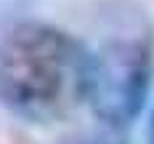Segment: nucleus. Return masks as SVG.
<instances>
[{
    "instance_id": "1",
    "label": "nucleus",
    "mask_w": 154,
    "mask_h": 144,
    "mask_svg": "<svg viewBox=\"0 0 154 144\" xmlns=\"http://www.w3.org/2000/svg\"><path fill=\"white\" fill-rule=\"evenodd\" d=\"M91 53L69 32L24 21L0 43V101L29 120H59L85 101Z\"/></svg>"
},
{
    "instance_id": "3",
    "label": "nucleus",
    "mask_w": 154,
    "mask_h": 144,
    "mask_svg": "<svg viewBox=\"0 0 154 144\" xmlns=\"http://www.w3.org/2000/svg\"><path fill=\"white\" fill-rule=\"evenodd\" d=\"M75 144H122L117 139H85V142H75Z\"/></svg>"
},
{
    "instance_id": "4",
    "label": "nucleus",
    "mask_w": 154,
    "mask_h": 144,
    "mask_svg": "<svg viewBox=\"0 0 154 144\" xmlns=\"http://www.w3.org/2000/svg\"><path fill=\"white\" fill-rule=\"evenodd\" d=\"M149 144H154V115H152V126H149Z\"/></svg>"
},
{
    "instance_id": "2",
    "label": "nucleus",
    "mask_w": 154,
    "mask_h": 144,
    "mask_svg": "<svg viewBox=\"0 0 154 144\" xmlns=\"http://www.w3.org/2000/svg\"><path fill=\"white\" fill-rule=\"evenodd\" d=\"M152 83V46L146 37L91 53L85 101L109 126H128L146 99Z\"/></svg>"
}]
</instances>
